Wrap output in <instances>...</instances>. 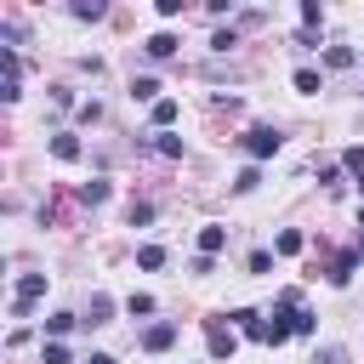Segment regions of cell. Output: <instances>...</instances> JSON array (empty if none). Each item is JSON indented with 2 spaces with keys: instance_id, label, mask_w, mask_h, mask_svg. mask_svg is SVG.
<instances>
[{
  "instance_id": "6da1fadb",
  "label": "cell",
  "mask_w": 364,
  "mask_h": 364,
  "mask_svg": "<svg viewBox=\"0 0 364 364\" xmlns=\"http://www.w3.org/2000/svg\"><path fill=\"white\" fill-rule=\"evenodd\" d=\"M239 142H245V154H250V165H256V159H273V154L284 148V136H279L273 125H250V131H245Z\"/></svg>"
},
{
  "instance_id": "7a4b0ae2",
  "label": "cell",
  "mask_w": 364,
  "mask_h": 364,
  "mask_svg": "<svg viewBox=\"0 0 364 364\" xmlns=\"http://www.w3.org/2000/svg\"><path fill=\"white\" fill-rule=\"evenodd\" d=\"M46 296V273H23L17 279V296H11V318H28V307Z\"/></svg>"
},
{
  "instance_id": "3957f363",
  "label": "cell",
  "mask_w": 364,
  "mask_h": 364,
  "mask_svg": "<svg viewBox=\"0 0 364 364\" xmlns=\"http://www.w3.org/2000/svg\"><path fill=\"white\" fill-rule=\"evenodd\" d=\"M205 336H210V358H216V364H228V358L239 353V336H233V324H222V318H205Z\"/></svg>"
},
{
  "instance_id": "277c9868",
  "label": "cell",
  "mask_w": 364,
  "mask_h": 364,
  "mask_svg": "<svg viewBox=\"0 0 364 364\" xmlns=\"http://www.w3.org/2000/svg\"><path fill=\"white\" fill-rule=\"evenodd\" d=\"M228 324H233L239 336H250V341H267V318H262L256 307H233V313H228Z\"/></svg>"
},
{
  "instance_id": "5b68a950",
  "label": "cell",
  "mask_w": 364,
  "mask_h": 364,
  "mask_svg": "<svg viewBox=\"0 0 364 364\" xmlns=\"http://www.w3.org/2000/svg\"><path fill=\"white\" fill-rule=\"evenodd\" d=\"M148 119H154V131H171V125L182 119V102H176V97H159V102L148 108Z\"/></svg>"
},
{
  "instance_id": "8992f818",
  "label": "cell",
  "mask_w": 364,
  "mask_h": 364,
  "mask_svg": "<svg viewBox=\"0 0 364 364\" xmlns=\"http://www.w3.org/2000/svg\"><path fill=\"white\" fill-rule=\"evenodd\" d=\"M171 341H176V324H171V318H165V324H148V330H142V353H165Z\"/></svg>"
},
{
  "instance_id": "52a82bcc",
  "label": "cell",
  "mask_w": 364,
  "mask_h": 364,
  "mask_svg": "<svg viewBox=\"0 0 364 364\" xmlns=\"http://www.w3.org/2000/svg\"><path fill=\"white\" fill-rule=\"evenodd\" d=\"M222 245H228V228H222V222H205V228H199V256H216Z\"/></svg>"
},
{
  "instance_id": "ba28073f",
  "label": "cell",
  "mask_w": 364,
  "mask_h": 364,
  "mask_svg": "<svg viewBox=\"0 0 364 364\" xmlns=\"http://www.w3.org/2000/svg\"><path fill=\"white\" fill-rule=\"evenodd\" d=\"M51 154H57L63 165H74V159H80V136H74V131H57V136H51Z\"/></svg>"
},
{
  "instance_id": "9c48e42d",
  "label": "cell",
  "mask_w": 364,
  "mask_h": 364,
  "mask_svg": "<svg viewBox=\"0 0 364 364\" xmlns=\"http://www.w3.org/2000/svg\"><path fill=\"white\" fill-rule=\"evenodd\" d=\"M176 46H182V40L159 28V34H148V46H142V51H148V57H176Z\"/></svg>"
},
{
  "instance_id": "30bf717a",
  "label": "cell",
  "mask_w": 364,
  "mask_h": 364,
  "mask_svg": "<svg viewBox=\"0 0 364 364\" xmlns=\"http://www.w3.org/2000/svg\"><path fill=\"white\" fill-rule=\"evenodd\" d=\"M131 102H148V108H154V102H159V80H154V74L131 80Z\"/></svg>"
},
{
  "instance_id": "8fae6325",
  "label": "cell",
  "mask_w": 364,
  "mask_h": 364,
  "mask_svg": "<svg viewBox=\"0 0 364 364\" xmlns=\"http://www.w3.org/2000/svg\"><path fill=\"white\" fill-rule=\"evenodd\" d=\"M165 262H171V256H165V245H142V250H136V267H142V273H159Z\"/></svg>"
},
{
  "instance_id": "7c38bea8",
  "label": "cell",
  "mask_w": 364,
  "mask_h": 364,
  "mask_svg": "<svg viewBox=\"0 0 364 364\" xmlns=\"http://www.w3.org/2000/svg\"><path fill=\"white\" fill-rule=\"evenodd\" d=\"M296 91H301V97H318V91H324V74H318V68H296Z\"/></svg>"
},
{
  "instance_id": "4fadbf2b",
  "label": "cell",
  "mask_w": 364,
  "mask_h": 364,
  "mask_svg": "<svg viewBox=\"0 0 364 364\" xmlns=\"http://www.w3.org/2000/svg\"><path fill=\"white\" fill-rule=\"evenodd\" d=\"M301 245H307V239H301L296 228H284V233H273V250H279V256H301Z\"/></svg>"
},
{
  "instance_id": "5bb4252c",
  "label": "cell",
  "mask_w": 364,
  "mask_h": 364,
  "mask_svg": "<svg viewBox=\"0 0 364 364\" xmlns=\"http://www.w3.org/2000/svg\"><path fill=\"white\" fill-rule=\"evenodd\" d=\"M358 273V250H347V256H336V267H330V284H347Z\"/></svg>"
},
{
  "instance_id": "9a60e30c",
  "label": "cell",
  "mask_w": 364,
  "mask_h": 364,
  "mask_svg": "<svg viewBox=\"0 0 364 364\" xmlns=\"http://www.w3.org/2000/svg\"><path fill=\"white\" fill-rule=\"evenodd\" d=\"M108 313H114V301H108V296H91V301H85V318H80V324H108Z\"/></svg>"
},
{
  "instance_id": "2e32d148",
  "label": "cell",
  "mask_w": 364,
  "mask_h": 364,
  "mask_svg": "<svg viewBox=\"0 0 364 364\" xmlns=\"http://www.w3.org/2000/svg\"><path fill=\"white\" fill-rule=\"evenodd\" d=\"M74 324H80L74 313H51V318H46V336H51V341H63V336H68Z\"/></svg>"
},
{
  "instance_id": "e0dca14e",
  "label": "cell",
  "mask_w": 364,
  "mask_h": 364,
  "mask_svg": "<svg viewBox=\"0 0 364 364\" xmlns=\"http://www.w3.org/2000/svg\"><path fill=\"white\" fill-rule=\"evenodd\" d=\"M313 330H318V313L296 307V313H290V336H313Z\"/></svg>"
},
{
  "instance_id": "ac0fdd59",
  "label": "cell",
  "mask_w": 364,
  "mask_h": 364,
  "mask_svg": "<svg viewBox=\"0 0 364 364\" xmlns=\"http://www.w3.org/2000/svg\"><path fill=\"white\" fill-rule=\"evenodd\" d=\"M102 199H108V182H102V176H91V182L80 188V205H102Z\"/></svg>"
},
{
  "instance_id": "d6986e66",
  "label": "cell",
  "mask_w": 364,
  "mask_h": 364,
  "mask_svg": "<svg viewBox=\"0 0 364 364\" xmlns=\"http://www.w3.org/2000/svg\"><path fill=\"white\" fill-rule=\"evenodd\" d=\"M154 148H159L165 159H182V136H171V131H159V136H154Z\"/></svg>"
},
{
  "instance_id": "ffe728a7",
  "label": "cell",
  "mask_w": 364,
  "mask_h": 364,
  "mask_svg": "<svg viewBox=\"0 0 364 364\" xmlns=\"http://www.w3.org/2000/svg\"><path fill=\"white\" fill-rule=\"evenodd\" d=\"M125 313H131V318H136V313H154V296H148V290H131V296H125Z\"/></svg>"
},
{
  "instance_id": "44dd1931",
  "label": "cell",
  "mask_w": 364,
  "mask_h": 364,
  "mask_svg": "<svg viewBox=\"0 0 364 364\" xmlns=\"http://www.w3.org/2000/svg\"><path fill=\"white\" fill-rule=\"evenodd\" d=\"M40 364H74V353H68L63 341H46V353H40Z\"/></svg>"
},
{
  "instance_id": "7402d4cb",
  "label": "cell",
  "mask_w": 364,
  "mask_h": 364,
  "mask_svg": "<svg viewBox=\"0 0 364 364\" xmlns=\"http://www.w3.org/2000/svg\"><path fill=\"white\" fill-rule=\"evenodd\" d=\"M256 182H262V165H245V171H239V176H233V188H239V193H250V188H256Z\"/></svg>"
},
{
  "instance_id": "603a6c76",
  "label": "cell",
  "mask_w": 364,
  "mask_h": 364,
  "mask_svg": "<svg viewBox=\"0 0 364 364\" xmlns=\"http://www.w3.org/2000/svg\"><path fill=\"white\" fill-rule=\"evenodd\" d=\"M341 165H347V171L364 182V142H358V148H347V154H341Z\"/></svg>"
},
{
  "instance_id": "cb8c5ba5",
  "label": "cell",
  "mask_w": 364,
  "mask_h": 364,
  "mask_svg": "<svg viewBox=\"0 0 364 364\" xmlns=\"http://www.w3.org/2000/svg\"><path fill=\"white\" fill-rule=\"evenodd\" d=\"M324 63H330V68H347V63H353V51H347V46H330V51H324Z\"/></svg>"
},
{
  "instance_id": "d4e9b609",
  "label": "cell",
  "mask_w": 364,
  "mask_h": 364,
  "mask_svg": "<svg viewBox=\"0 0 364 364\" xmlns=\"http://www.w3.org/2000/svg\"><path fill=\"white\" fill-rule=\"evenodd\" d=\"M97 119H102V102H97V97H91V102H80V125H97Z\"/></svg>"
},
{
  "instance_id": "484cf974",
  "label": "cell",
  "mask_w": 364,
  "mask_h": 364,
  "mask_svg": "<svg viewBox=\"0 0 364 364\" xmlns=\"http://www.w3.org/2000/svg\"><path fill=\"white\" fill-rule=\"evenodd\" d=\"M136 222H154V205H148V199H131V228H136Z\"/></svg>"
},
{
  "instance_id": "4316f807",
  "label": "cell",
  "mask_w": 364,
  "mask_h": 364,
  "mask_svg": "<svg viewBox=\"0 0 364 364\" xmlns=\"http://www.w3.org/2000/svg\"><path fill=\"white\" fill-rule=\"evenodd\" d=\"M301 23H307V28H313V23H324V6H318V0H307V6H301Z\"/></svg>"
},
{
  "instance_id": "83f0119b",
  "label": "cell",
  "mask_w": 364,
  "mask_h": 364,
  "mask_svg": "<svg viewBox=\"0 0 364 364\" xmlns=\"http://www.w3.org/2000/svg\"><path fill=\"white\" fill-rule=\"evenodd\" d=\"M228 46H239V34H233V28H216V40H210V51H228Z\"/></svg>"
},
{
  "instance_id": "f1b7e54d",
  "label": "cell",
  "mask_w": 364,
  "mask_h": 364,
  "mask_svg": "<svg viewBox=\"0 0 364 364\" xmlns=\"http://www.w3.org/2000/svg\"><path fill=\"white\" fill-rule=\"evenodd\" d=\"M245 267H250V273H267V267H273V256H267V250H250V262H245Z\"/></svg>"
},
{
  "instance_id": "f546056e",
  "label": "cell",
  "mask_w": 364,
  "mask_h": 364,
  "mask_svg": "<svg viewBox=\"0 0 364 364\" xmlns=\"http://www.w3.org/2000/svg\"><path fill=\"white\" fill-rule=\"evenodd\" d=\"M80 364H119L114 353H91V358H80Z\"/></svg>"
},
{
  "instance_id": "4dcf8cb0",
  "label": "cell",
  "mask_w": 364,
  "mask_h": 364,
  "mask_svg": "<svg viewBox=\"0 0 364 364\" xmlns=\"http://www.w3.org/2000/svg\"><path fill=\"white\" fill-rule=\"evenodd\" d=\"M358 228H364V205H358Z\"/></svg>"
},
{
  "instance_id": "1f68e13d",
  "label": "cell",
  "mask_w": 364,
  "mask_h": 364,
  "mask_svg": "<svg viewBox=\"0 0 364 364\" xmlns=\"http://www.w3.org/2000/svg\"><path fill=\"white\" fill-rule=\"evenodd\" d=\"M358 256H364V239H358Z\"/></svg>"
}]
</instances>
